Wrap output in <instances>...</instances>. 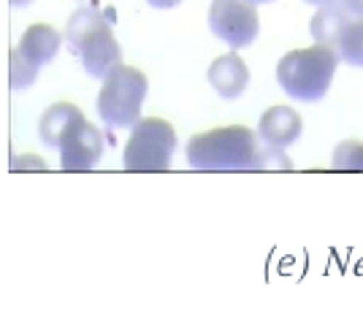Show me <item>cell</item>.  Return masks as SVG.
I'll return each instance as SVG.
<instances>
[{
  "label": "cell",
  "mask_w": 363,
  "mask_h": 314,
  "mask_svg": "<svg viewBox=\"0 0 363 314\" xmlns=\"http://www.w3.org/2000/svg\"><path fill=\"white\" fill-rule=\"evenodd\" d=\"M209 84L223 98H239L250 84V68L239 55H223L209 65Z\"/></svg>",
  "instance_id": "cell-9"
},
{
  "label": "cell",
  "mask_w": 363,
  "mask_h": 314,
  "mask_svg": "<svg viewBox=\"0 0 363 314\" xmlns=\"http://www.w3.org/2000/svg\"><path fill=\"white\" fill-rule=\"evenodd\" d=\"M44 171L46 163L38 157V155H25V157H16L14 163H11V171Z\"/></svg>",
  "instance_id": "cell-16"
},
{
  "label": "cell",
  "mask_w": 363,
  "mask_h": 314,
  "mask_svg": "<svg viewBox=\"0 0 363 314\" xmlns=\"http://www.w3.org/2000/svg\"><path fill=\"white\" fill-rule=\"evenodd\" d=\"M9 84H11V90H28L30 84H35V79H38V65H33L28 62L22 55H19V49H11L9 52Z\"/></svg>",
  "instance_id": "cell-14"
},
{
  "label": "cell",
  "mask_w": 363,
  "mask_h": 314,
  "mask_svg": "<svg viewBox=\"0 0 363 314\" xmlns=\"http://www.w3.org/2000/svg\"><path fill=\"white\" fill-rule=\"evenodd\" d=\"M303 3H312V6H325V3H331V0H303Z\"/></svg>",
  "instance_id": "cell-20"
},
{
  "label": "cell",
  "mask_w": 363,
  "mask_h": 314,
  "mask_svg": "<svg viewBox=\"0 0 363 314\" xmlns=\"http://www.w3.org/2000/svg\"><path fill=\"white\" fill-rule=\"evenodd\" d=\"M333 49L347 65L363 68V19H350V25L342 30Z\"/></svg>",
  "instance_id": "cell-13"
},
{
  "label": "cell",
  "mask_w": 363,
  "mask_h": 314,
  "mask_svg": "<svg viewBox=\"0 0 363 314\" xmlns=\"http://www.w3.org/2000/svg\"><path fill=\"white\" fill-rule=\"evenodd\" d=\"M355 19H363V0H339Z\"/></svg>",
  "instance_id": "cell-17"
},
{
  "label": "cell",
  "mask_w": 363,
  "mask_h": 314,
  "mask_svg": "<svg viewBox=\"0 0 363 314\" xmlns=\"http://www.w3.org/2000/svg\"><path fill=\"white\" fill-rule=\"evenodd\" d=\"M177 150V130L166 120H138L125 144L122 163L128 171H168Z\"/></svg>",
  "instance_id": "cell-5"
},
{
  "label": "cell",
  "mask_w": 363,
  "mask_h": 314,
  "mask_svg": "<svg viewBox=\"0 0 363 314\" xmlns=\"http://www.w3.org/2000/svg\"><path fill=\"white\" fill-rule=\"evenodd\" d=\"M150 92V82L133 65H114L104 79L95 108L106 128H133L141 120V106Z\"/></svg>",
  "instance_id": "cell-4"
},
{
  "label": "cell",
  "mask_w": 363,
  "mask_h": 314,
  "mask_svg": "<svg viewBox=\"0 0 363 314\" xmlns=\"http://www.w3.org/2000/svg\"><path fill=\"white\" fill-rule=\"evenodd\" d=\"M333 168L339 171H363V144L345 141L333 150Z\"/></svg>",
  "instance_id": "cell-15"
},
{
  "label": "cell",
  "mask_w": 363,
  "mask_h": 314,
  "mask_svg": "<svg viewBox=\"0 0 363 314\" xmlns=\"http://www.w3.org/2000/svg\"><path fill=\"white\" fill-rule=\"evenodd\" d=\"M114 14L95 6H84L71 14L65 25V41L71 44L82 68L92 79H106V74L122 62V49L111 30Z\"/></svg>",
  "instance_id": "cell-2"
},
{
  "label": "cell",
  "mask_w": 363,
  "mask_h": 314,
  "mask_svg": "<svg viewBox=\"0 0 363 314\" xmlns=\"http://www.w3.org/2000/svg\"><path fill=\"white\" fill-rule=\"evenodd\" d=\"M252 3H272V0H252Z\"/></svg>",
  "instance_id": "cell-21"
},
{
  "label": "cell",
  "mask_w": 363,
  "mask_h": 314,
  "mask_svg": "<svg viewBox=\"0 0 363 314\" xmlns=\"http://www.w3.org/2000/svg\"><path fill=\"white\" fill-rule=\"evenodd\" d=\"M301 114L293 111L290 106H272L263 111V117L257 122V138L274 150H288L290 144L301 138Z\"/></svg>",
  "instance_id": "cell-8"
},
{
  "label": "cell",
  "mask_w": 363,
  "mask_h": 314,
  "mask_svg": "<svg viewBox=\"0 0 363 314\" xmlns=\"http://www.w3.org/2000/svg\"><path fill=\"white\" fill-rule=\"evenodd\" d=\"M60 33L55 30L52 25H30L28 30L22 33V38H19V55L25 57L28 62L33 65H46V62H52L57 57V52H60Z\"/></svg>",
  "instance_id": "cell-10"
},
{
  "label": "cell",
  "mask_w": 363,
  "mask_h": 314,
  "mask_svg": "<svg viewBox=\"0 0 363 314\" xmlns=\"http://www.w3.org/2000/svg\"><path fill=\"white\" fill-rule=\"evenodd\" d=\"M336 62H339V55L331 46L315 44L309 49H296L277 62V82L293 101L315 103L320 98H325V92L331 87Z\"/></svg>",
  "instance_id": "cell-3"
},
{
  "label": "cell",
  "mask_w": 363,
  "mask_h": 314,
  "mask_svg": "<svg viewBox=\"0 0 363 314\" xmlns=\"http://www.w3.org/2000/svg\"><path fill=\"white\" fill-rule=\"evenodd\" d=\"M350 19H355V16L350 14L339 0H331L325 6H318V14L312 16V22H309V35L315 38V44L331 46L333 49L342 30L350 25Z\"/></svg>",
  "instance_id": "cell-11"
},
{
  "label": "cell",
  "mask_w": 363,
  "mask_h": 314,
  "mask_svg": "<svg viewBox=\"0 0 363 314\" xmlns=\"http://www.w3.org/2000/svg\"><path fill=\"white\" fill-rule=\"evenodd\" d=\"M9 3H11L14 9H25V6H30L33 0H9Z\"/></svg>",
  "instance_id": "cell-19"
},
{
  "label": "cell",
  "mask_w": 363,
  "mask_h": 314,
  "mask_svg": "<svg viewBox=\"0 0 363 314\" xmlns=\"http://www.w3.org/2000/svg\"><path fill=\"white\" fill-rule=\"evenodd\" d=\"M187 163L196 171H260V168L288 171L290 168L285 152L263 144L257 133L244 125H228L196 133L187 141Z\"/></svg>",
  "instance_id": "cell-1"
},
{
  "label": "cell",
  "mask_w": 363,
  "mask_h": 314,
  "mask_svg": "<svg viewBox=\"0 0 363 314\" xmlns=\"http://www.w3.org/2000/svg\"><path fill=\"white\" fill-rule=\"evenodd\" d=\"M147 3H150L152 9H163V11H166V9H174V6H179L182 0H147Z\"/></svg>",
  "instance_id": "cell-18"
},
{
  "label": "cell",
  "mask_w": 363,
  "mask_h": 314,
  "mask_svg": "<svg viewBox=\"0 0 363 314\" xmlns=\"http://www.w3.org/2000/svg\"><path fill=\"white\" fill-rule=\"evenodd\" d=\"M84 114L76 108L74 103H55L49 106L44 114H41V122H38V135L46 147H57L60 135L74 125L76 120H82Z\"/></svg>",
  "instance_id": "cell-12"
},
{
  "label": "cell",
  "mask_w": 363,
  "mask_h": 314,
  "mask_svg": "<svg viewBox=\"0 0 363 314\" xmlns=\"http://www.w3.org/2000/svg\"><path fill=\"white\" fill-rule=\"evenodd\" d=\"M209 28L230 49H244L257 38L260 16L252 0H212Z\"/></svg>",
  "instance_id": "cell-6"
},
{
  "label": "cell",
  "mask_w": 363,
  "mask_h": 314,
  "mask_svg": "<svg viewBox=\"0 0 363 314\" xmlns=\"http://www.w3.org/2000/svg\"><path fill=\"white\" fill-rule=\"evenodd\" d=\"M55 150L60 152L62 171H90L104 155V135L92 122L82 117L60 135Z\"/></svg>",
  "instance_id": "cell-7"
}]
</instances>
